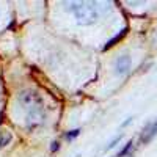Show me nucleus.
Wrapping results in <instances>:
<instances>
[{"mask_svg": "<svg viewBox=\"0 0 157 157\" xmlns=\"http://www.w3.org/2000/svg\"><path fill=\"white\" fill-rule=\"evenodd\" d=\"M60 149V143L58 141H52V146H50V151L52 152H57Z\"/></svg>", "mask_w": 157, "mask_h": 157, "instance_id": "10", "label": "nucleus"}, {"mask_svg": "<svg viewBox=\"0 0 157 157\" xmlns=\"http://www.w3.org/2000/svg\"><path fill=\"white\" fill-rule=\"evenodd\" d=\"M68 6H69V11L74 14V17L77 19V22L82 25H91L98 19V10H96L94 3L71 2V3H68Z\"/></svg>", "mask_w": 157, "mask_h": 157, "instance_id": "2", "label": "nucleus"}, {"mask_svg": "<svg viewBox=\"0 0 157 157\" xmlns=\"http://www.w3.org/2000/svg\"><path fill=\"white\" fill-rule=\"evenodd\" d=\"M154 137H157V121L148 123L145 126V129H143V132L140 135V143L146 145V143H149Z\"/></svg>", "mask_w": 157, "mask_h": 157, "instance_id": "4", "label": "nucleus"}, {"mask_svg": "<svg viewBox=\"0 0 157 157\" xmlns=\"http://www.w3.org/2000/svg\"><path fill=\"white\" fill-rule=\"evenodd\" d=\"M130 123H132V116H129V118H127V120H126V121H124V123L121 124V129H123V127H126V126H129Z\"/></svg>", "mask_w": 157, "mask_h": 157, "instance_id": "11", "label": "nucleus"}, {"mask_svg": "<svg viewBox=\"0 0 157 157\" xmlns=\"http://www.w3.org/2000/svg\"><path fill=\"white\" fill-rule=\"evenodd\" d=\"M11 140H13V135L10 134V132H3V134H0V149H3V148H6L10 143H11Z\"/></svg>", "mask_w": 157, "mask_h": 157, "instance_id": "5", "label": "nucleus"}, {"mask_svg": "<svg viewBox=\"0 0 157 157\" xmlns=\"http://www.w3.org/2000/svg\"><path fill=\"white\" fill-rule=\"evenodd\" d=\"M113 68H115V74L116 75H126L129 74L130 68H132V58H130L129 55H121V57H118L115 60V64H113Z\"/></svg>", "mask_w": 157, "mask_h": 157, "instance_id": "3", "label": "nucleus"}, {"mask_svg": "<svg viewBox=\"0 0 157 157\" xmlns=\"http://www.w3.org/2000/svg\"><path fill=\"white\" fill-rule=\"evenodd\" d=\"M78 135H80V129H72V130H69V132L66 134V140H68V141L75 140Z\"/></svg>", "mask_w": 157, "mask_h": 157, "instance_id": "7", "label": "nucleus"}, {"mask_svg": "<svg viewBox=\"0 0 157 157\" xmlns=\"http://www.w3.org/2000/svg\"><path fill=\"white\" fill-rule=\"evenodd\" d=\"M75 157H80V155H75Z\"/></svg>", "mask_w": 157, "mask_h": 157, "instance_id": "12", "label": "nucleus"}, {"mask_svg": "<svg viewBox=\"0 0 157 157\" xmlns=\"http://www.w3.org/2000/svg\"><path fill=\"white\" fill-rule=\"evenodd\" d=\"M17 99H19V104L22 105V109L27 112L29 120L33 124L43 121L46 110H44V99L41 98V94L36 93L35 90H24Z\"/></svg>", "mask_w": 157, "mask_h": 157, "instance_id": "1", "label": "nucleus"}, {"mask_svg": "<svg viewBox=\"0 0 157 157\" xmlns=\"http://www.w3.org/2000/svg\"><path fill=\"white\" fill-rule=\"evenodd\" d=\"M124 35H126V30H123V32H121L120 35H118V36H115V38L112 39V41H109V44L105 46V49H109V47H112V46H115V44H116L118 41H120V39H121V38H123Z\"/></svg>", "mask_w": 157, "mask_h": 157, "instance_id": "9", "label": "nucleus"}, {"mask_svg": "<svg viewBox=\"0 0 157 157\" xmlns=\"http://www.w3.org/2000/svg\"><path fill=\"white\" fill-rule=\"evenodd\" d=\"M121 138H123V135H118V137H115V138H113V140H112V141L109 143V145L105 146V151H109V149H113V148H115V146L118 145V143L121 141Z\"/></svg>", "mask_w": 157, "mask_h": 157, "instance_id": "8", "label": "nucleus"}, {"mask_svg": "<svg viewBox=\"0 0 157 157\" xmlns=\"http://www.w3.org/2000/svg\"><path fill=\"white\" fill-rule=\"evenodd\" d=\"M132 145H134V141H132V140H129V141L126 143V145H124V148H123L120 152H118L115 157H126V155L130 152V149H132Z\"/></svg>", "mask_w": 157, "mask_h": 157, "instance_id": "6", "label": "nucleus"}]
</instances>
